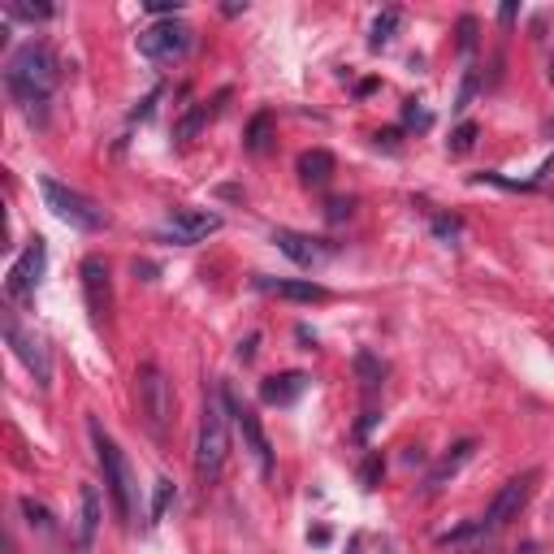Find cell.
<instances>
[{"label": "cell", "instance_id": "cell-25", "mask_svg": "<svg viewBox=\"0 0 554 554\" xmlns=\"http://www.w3.org/2000/svg\"><path fill=\"white\" fill-rule=\"evenodd\" d=\"M22 511H26V520H31V524H39V529H52V524H48V511L35 507V498H22Z\"/></svg>", "mask_w": 554, "mask_h": 554}, {"label": "cell", "instance_id": "cell-14", "mask_svg": "<svg viewBox=\"0 0 554 554\" xmlns=\"http://www.w3.org/2000/svg\"><path fill=\"white\" fill-rule=\"evenodd\" d=\"M104 520V503L96 494V485H83V498H78V529H74V554H91L96 550V533Z\"/></svg>", "mask_w": 554, "mask_h": 554}, {"label": "cell", "instance_id": "cell-15", "mask_svg": "<svg viewBox=\"0 0 554 554\" xmlns=\"http://www.w3.org/2000/svg\"><path fill=\"white\" fill-rule=\"evenodd\" d=\"M256 290H265L273 299H295V303H325L329 290L316 282H295V277H256Z\"/></svg>", "mask_w": 554, "mask_h": 554}, {"label": "cell", "instance_id": "cell-17", "mask_svg": "<svg viewBox=\"0 0 554 554\" xmlns=\"http://www.w3.org/2000/svg\"><path fill=\"white\" fill-rule=\"evenodd\" d=\"M303 390H308V373H282V377H269L265 386H260V399L269 407H290Z\"/></svg>", "mask_w": 554, "mask_h": 554}, {"label": "cell", "instance_id": "cell-27", "mask_svg": "<svg viewBox=\"0 0 554 554\" xmlns=\"http://www.w3.org/2000/svg\"><path fill=\"white\" fill-rule=\"evenodd\" d=\"M342 217H351V200H334V204H329V221H342Z\"/></svg>", "mask_w": 554, "mask_h": 554}, {"label": "cell", "instance_id": "cell-28", "mask_svg": "<svg viewBox=\"0 0 554 554\" xmlns=\"http://www.w3.org/2000/svg\"><path fill=\"white\" fill-rule=\"evenodd\" d=\"M403 117H407V122H416V126H429V113H425V109H416V100L407 104V113H403Z\"/></svg>", "mask_w": 554, "mask_h": 554}, {"label": "cell", "instance_id": "cell-13", "mask_svg": "<svg viewBox=\"0 0 554 554\" xmlns=\"http://www.w3.org/2000/svg\"><path fill=\"white\" fill-rule=\"evenodd\" d=\"M273 243H277V252L290 256L303 269H316L321 260L334 256V247L325 239H312V234H299V230H273Z\"/></svg>", "mask_w": 554, "mask_h": 554}, {"label": "cell", "instance_id": "cell-24", "mask_svg": "<svg viewBox=\"0 0 554 554\" xmlns=\"http://www.w3.org/2000/svg\"><path fill=\"white\" fill-rule=\"evenodd\" d=\"M433 234H438L442 243H455L459 239V221L455 217H433Z\"/></svg>", "mask_w": 554, "mask_h": 554}, {"label": "cell", "instance_id": "cell-7", "mask_svg": "<svg viewBox=\"0 0 554 554\" xmlns=\"http://www.w3.org/2000/svg\"><path fill=\"white\" fill-rule=\"evenodd\" d=\"M221 394H226V412H230V420H234V429L243 433V442H247V451L256 455V464H260V472H273V442H269V433H265V425H260V416H256V407H247L239 394H234L230 386H221Z\"/></svg>", "mask_w": 554, "mask_h": 554}, {"label": "cell", "instance_id": "cell-5", "mask_svg": "<svg viewBox=\"0 0 554 554\" xmlns=\"http://www.w3.org/2000/svg\"><path fill=\"white\" fill-rule=\"evenodd\" d=\"M39 191H44V204L57 213L70 230H83V234H96L104 230V208L96 200H87L83 191L65 187V182L57 178H39Z\"/></svg>", "mask_w": 554, "mask_h": 554}, {"label": "cell", "instance_id": "cell-23", "mask_svg": "<svg viewBox=\"0 0 554 554\" xmlns=\"http://www.w3.org/2000/svg\"><path fill=\"white\" fill-rule=\"evenodd\" d=\"M472 143H477V126H472V122H464V126H459L455 135H451V156H464V152H472Z\"/></svg>", "mask_w": 554, "mask_h": 554}, {"label": "cell", "instance_id": "cell-12", "mask_svg": "<svg viewBox=\"0 0 554 554\" xmlns=\"http://www.w3.org/2000/svg\"><path fill=\"white\" fill-rule=\"evenodd\" d=\"M44 269H48V247H44V239H31V243H26V252L13 260L9 277H5L9 299L35 295V286H39V277H44Z\"/></svg>", "mask_w": 554, "mask_h": 554}, {"label": "cell", "instance_id": "cell-1", "mask_svg": "<svg viewBox=\"0 0 554 554\" xmlns=\"http://www.w3.org/2000/svg\"><path fill=\"white\" fill-rule=\"evenodd\" d=\"M57 83H61V65L52 57V48L35 44V39L22 44L5 65V87H9V96L18 100V109H26V113L44 109L52 100V91H57Z\"/></svg>", "mask_w": 554, "mask_h": 554}, {"label": "cell", "instance_id": "cell-8", "mask_svg": "<svg viewBox=\"0 0 554 554\" xmlns=\"http://www.w3.org/2000/svg\"><path fill=\"white\" fill-rule=\"evenodd\" d=\"M5 338H9V347L13 355L26 364V373L35 377V386L39 390H48L52 386V364H48V351H44V342H39L35 334H26L22 321L13 312H5Z\"/></svg>", "mask_w": 554, "mask_h": 554}, {"label": "cell", "instance_id": "cell-22", "mask_svg": "<svg viewBox=\"0 0 554 554\" xmlns=\"http://www.w3.org/2000/svg\"><path fill=\"white\" fill-rule=\"evenodd\" d=\"M169 503H174V481H156V498H152V520L148 524H161L165 520V511H169Z\"/></svg>", "mask_w": 554, "mask_h": 554}, {"label": "cell", "instance_id": "cell-16", "mask_svg": "<svg viewBox=\"0 0 554 554\" xmlns=\"http://www.w3.org/2000/svg\"><path fill=\"white\" fill-rule=\"evenodd\" d=\"M472 455H477V442H472V438H468V442H455L451 451H446V455L438 459V468H433L429 477H425V490L433 494V490H442L446 481H455V477H459V468H464Z\"/></svg>", "mask_w": 554, "mask_h": 554}, {"label": "cell", "instance_id": "cell-10", "mask_svg": "<svg viewBox=\"0 0 554 554\" xmlns=\"http://www.w3.org/2000/svg\"><path fill=\"white\" fill-rule=\"evenodd\" d=\"M78 277H83V295H87V312L91 321L104 325L113 312V277H109V265H104L100 256H87L83 269H78Z\"/></svg>", "mask_w": 554, "mask_h": 554}, {"label": "cell", "instance_id": "cell-21", "mask_svg": "<svg viewBox=\"0 0 554 554\" xmlns=\"http://www.w3.org/2000/svg\"><path fill=\"white\" fill-rule=\"evenodd\" d=\"M269 126H273V117H269V113H256L252 126H247V148H252V152H265V148H269Z\"/></svg>", "mask_w": 554, "mask_h": 554}, {"label": "cell", "instance_id": "cell-18", "mask_svg": "<svg viewBox=\"0 0 554 554\" xmlns=\"http://www.w3.org/2000/svg\"><path fill=\"white\" fill-rule=\"evenodd\" d=\"M299 182L303 187H325L329 178H334V156H329L325 148H312V152H303L299 156Z\"/></svg>", "mask_w": 554, "mask_h": 554}, {"label": "cell", "instance_id": "cell-31", "mask_svg": "<svg viewBox=\"0 0 554 554\" xmlns=\"http://www.w3.org/2000/svg\"><path fill=\"white\" fill-rule=\"evenodd\" d=\"M520 554H537V546H524V550H520Z\"/></svg>", "mask_w": 554, "mask_h": 554}, {"label": "cell", "instance_id": "cell-29", "mask_svg": "<svg viewBox=\"0 0 554 554\" xmlns=\"http://www.w3.org/2000/svg\"><path fill=\"white\" fill-rule=\"evenodd\" d=\"M377 468H381V459L373 455V459H368V468H364V485H373V481H377Z\"/></svg>", "mask_w": 554, "mask_h": 554}, {"label": "cell", "instance_id": "cell-3", "mask_svg": "<svg viewBox=\"0 0 554 554\" xmlns=\"http://www.w3.org/2000/svg\"><path fill=\"white\" fill-rule=\"evenodd\" d=\"M87 433H91V446H96V459H100V472H104V490H109V503H113V516L130 524L135 520V472H130L122 446H117L104 425L96 416L87 420Z\"/></svg>", "mask_w": 554, "mask_h": 554}, {"label": "cell", "instance_id": "cell-19", "mask_svg": "<svg viewBox=\"0 0 554 554\" xmlns=\"http://www.w3.org/2000/svg\"><path fill=\"white\" fill-rule=\"evenodd\" d=\"M399 22H403V13H399V9H386V13H377V22H373V35H368V44H373V48L390 44V35L399 31Z\"/></svg>", "mask_w": 554, "mask_h": 554}, {"label": "cell", "instance_id": "cell-9", "mask_svg": "<svg viewBox=\"0 0 554 554\" xmlns=\"http://www.w3.org/2000/svg\"><path fill=\"white\" fill-rule=\"evenodd\" d=\"M533 481H537V472H524V477H511V481L503 485V490L494 494V503H490V511H485V520H481V533H498V529H507V524L524 511V503H529Z\"/></svg>", "mask_w": 554, "mask_h": 554}, {"label": "cell", "instance_id": "cell-6", "mask_svg": "<svg viewBox=\"0 0 554 554\" xmlns=\"http://www.w3.org/2000/svg\"><path fill=\"white\" fill-rule=\"evenodd\" d=\"M191 35H195V31H191L187 22H178V18L152 22V26H143V31H139V52H143L148 61H156V65H169V61L187 57Z\"/></svg>", "mask_w": 554, "mask_h": 554}, {"label": "cell", "instance_id": "cell-11", "mask_svg": "<svg viewBox=\"0 0 554 554\" xmlns=\"http://www.w3.org/2000/svg\"><path fill=\"white\" fill-rule=\"evenodd\" d=\"M217 230H221L217 213H208V208H178V213L165 221L161 234L169 243H178V247H195V243H204L208 234H217Z\"/></svg>", "mask_w": 554, "mask_h": 554}, {"label": "cell", "instance_id": "cell-4", "mask_svg": "<svg viewBox=\"0 0 554 554\" xmlns=\"http://www.w3.org/2000/svg\"><path fill=\"white\" fill-rule=\"evenodd\" d=\"M135 394H139L143 425L152 429L156 442H165L169 420H174V386H169L165 373H161L156 364H139V373H135Z\"/></svg>", "mask_w": 554, "mask_h": 554}, {"label": "cell", "instance_id": "cell-30", "mask_svg": "<svg viewBox=\"0 0 554 554\" xmlns=\"http://www.w3.org/2000/svg\"><path fill=\"white\" fill-rule=\"evenodd\" d=\"M252 355H256V338H247V342H243V347H239V360L247 364V360H252Z\"/></svg>", "mask_w": 554, "mask_h": 554}, {"label": "cell", "instance_id": "cell-32", "mask_svg": "<svg viewBox=\"0 0 554 554\" xmlns=\"http://www.w3.org/2000/svg\"><path fill=\"white\" fill-rule=\"evenodd\" d=\"M550 347H554V342H550Z\"/></svg>", "mask_w": 554, "mask_h": 554}, {"label": "cell", "instance_id": "cell-2", "mask_svg": "<svg viewBox=\"0 0 554 554\" xmlns=\"http://www.w3.org/2000/svg\"><path fill=\"white\" fill-rule=\"evenodd\" d=\"M230 459V412H226V394L221 386L208 390L204 416H200V438H195V477L200 485H217Z\"/></svg>", "mask_w": 554, "mask_h": 554}, {"label": "cell", "instance_id": "cell-26", "mask_svg": "<svg viewBox=\"0 0 554 554\" xmlns=\"http://www.w3.org/2000/svg\"><path fill=\"white\" fill-rule=\"evenodd\" d=\"M472 91H477V74H472V70H468V74H464V91H459V104H455V109H459V113H464V109H468Z\"/></svg>", "mask_w": 554, "mask_h": 554}, {"label": "cell", "instance_id": "cell-20", "mask_svg": "<svg viewBox=\"0 0 554 554\" xmlns=\"http://www.w3.org/2000/svg\"><path fill=\"white\" fill-rule=\"evenodd\" d=\"M5 18L9 22H44L52 18L48 5H22V0H5Z\"/></svg>", "mask_w": 554, "mask_h": 554}]
</instances>
